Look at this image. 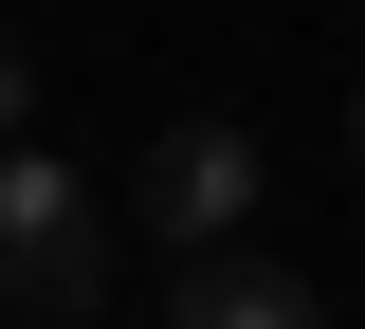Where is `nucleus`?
<instances>
[{"instance_id": "nucleus-1", "label": "nucleus", "mask_w": 365, "mask_h": 329, "mask_svg": "<svg viewBox=\"0 0 365 329\" xmlns=\"http://www.w3.org/2000/svg\"><path fill=\"white\" fill-rule=\"evenodd\" d=\"M0 293L37 329L110 311V220H91V183L55 165V146H0Z\"/></svg>"}, {"instance_id": "nucleus-2", "label": "nucleus", "mask_w": 365, "mask_h": 329, "mask_svg": "<svg viewBox=\"0 0 365 329\" xmlns=\"http://www.w3.org/2000/svg\"><path fill=\"white\" fill-rule=\"evenodd\" d=\"M128 201H146V238H165V256H220V238H256V128H165Z\"/></svg>"}, {"instance_id": "nucleus-3", "label": "nucleus", "mask_w": 365, "mask_h": 329, "mask_svg": "<svg viewBox=\"0 0 365 329\" xmlns=\"http://www.w3.org/2000/svg\"><path fill=\"white\" fill-rule=\"evenodd\" d=\"M165 329H347L292 256H256V238H220V256H182V293H165Z\"/></svg>"}, {"instance_id": "nucleus-4", "label": "nucleus", "mask_w": 365, "mask_h": 329, "mask_svg": "<svg viewBox=\"0 0 365 329\" xmlns=\"http://www.w3.org/2000/svg\"><path fill=\"white\" fill-rule=\"evenodd\" d=\"M19 128H37V55L0 37V146H19Z\"/></svg>"}, {"instance_id": "nucleus-5", "label": "nucleus", "mask_w": 365, "mask_h": 329, "mask_svg": "<svg viewBox=\"0 0 365 329\" xmlns=\"http://www.w3.org/2000/svg\"><path fill=\"white\" fill-rule=\"evenodd\" d=\"M347 146H365V110H347Z\"/></svg>"}]
</instances>
